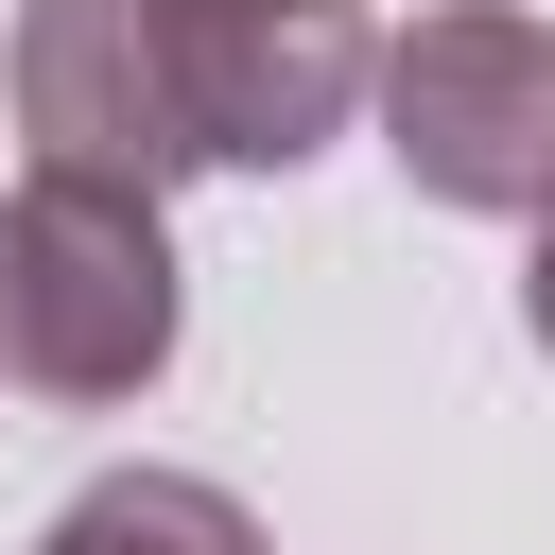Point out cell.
<instances>
[{
  "label": "cell",
  "instance_id": "obj_1",
  "mask_svg": "<svg viewBox=\"0 0 555 555\" xmlns=\"http://www.w3.org/2000/svg\"><path fill=\"white\" fill-rule=\"evenodd\" d=\"M173 364V243L139 191H87V173H17L0 191V382L104 416Z\"/></svg>",
  "mask_w": 555,
  "mask_h": 555
},
{
  "label": "cell",
  "instance_id": "obj_2",
  "mask_svg": "<svg viewBox=\"0 0 555 555\" xmlns=\"http://www.w3.org/2000/svg\"><path fill=\"white\" fill-rule=\"evenodd\" d=\"M17 139H35V173L139 191V208L173 173H208V104H191L173 0H17Z\"/></svg>",
  "mask_w": 555,
  "mask_h": 555
},
{
  "label": "cell",
  "instance_id": "obj_3",
  "mask_svg": "<svg viewBox=\"0 0 555 555\" xmlns=\"http://www.w3.org/2000/svg\"><path fill=\"white\" fill-rule=\"evenodd\" d=\"M382 156L434 208H538L555 191V35L520 0H434L382 52Z\"/></svg>",
  "mask_w": 555,
  "mask_h": 555
},
{
  "label": "cell",
  "instance_id": "obj_4",
  "mask_svg": "<svg viewBox=\"0 0 555 555\" xmlns=\"http://www.w3.org/2000/svg\"><path fill=\"white\" fill-rule=\"evenodd\" d=\"M173 35H191L208 173H295V156L347 139V104H382L364 0H173Z\"/></svg>",
  "mask_w": 555,
  "mask_h": 555
},
{
  "label": "cell",
  "instance_id": "obj_5",
  "mask_svg": "<svg viewBox=\"0 0 555 555\" xmlns=\"http://www.w3.org/2000/svg\"><path fill=\"white\" fill-rule=\"evenodd\" d=\"M35 555H260V520H243L208 468H104V486L52 503Z\"/></svg>",
  "mask_w": 555,
  "mask_h": 555
},
{
  "label": "cell",
  "instance_id": "obj_6",
  "mask_svg": "<svg viewBox=\"0 0 555 555\" xmlns=\"http://www.w3.org/2000/svg\"><path fill=\"white\" fill-rule=\"evenodd\" d=\"M520 330L555 347V191H538V260H520Z\"/></svg>",
  "mask_w": 555,
  "mask_h": 555
}]
</instances>
